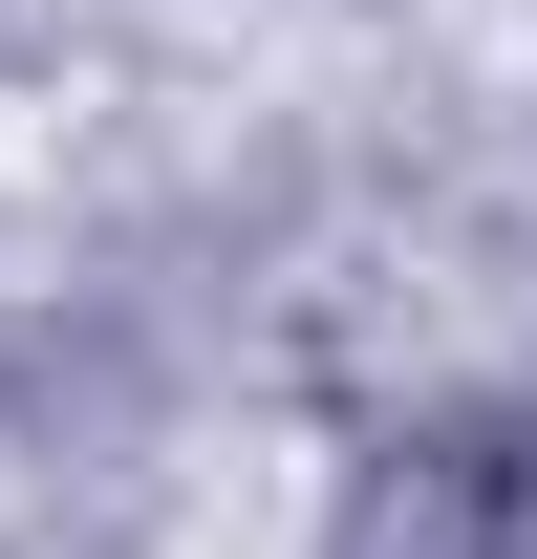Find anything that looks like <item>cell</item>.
Instances as JSON below:
<instances>
[{
    "label": "cell",
    "instance_id": "6da1fadb",
    "mask_svg": "<svg viewBox=\"0 0 537 559\" xmlns=\"http://www.w3.org/2000/svg\"><path fill=\"white\" fill-rule=\"evenodd\" d=\"M516 538H537V409H516Z\"/></svg>",
    "mask_w": 537,
    "mask_h": 559
}]
</instances>
